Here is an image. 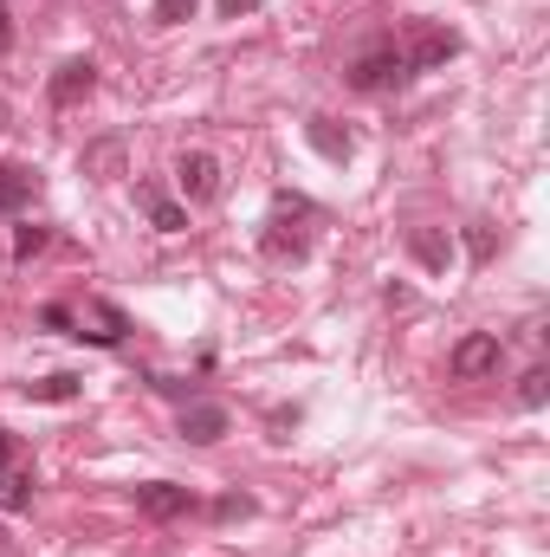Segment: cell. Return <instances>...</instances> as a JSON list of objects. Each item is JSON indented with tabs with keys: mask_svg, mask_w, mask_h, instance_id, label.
<instances>
[{
	"mask_svg": "<svg viewBox=\"0 0 550 557\" xmlns=\"http://www.w3.org/2000/svg\"><path fill=\"white\" fill-rule=\"evenodd\" d=\"M409 78V59H402V46L396 39H383V46H370L357 65H350V85L363 91V98H376V91H396Z\"/></svg>",
	"mask_w": 550,
	"mask_h": 557,
	"instance_id": "obj_1",
	"label": "cell"
},
{
	"mask_svg": "<svg viewBox=\"0 0 550 557\" xmlns=\"http://www.w3.org/2000/svg\"><path fill=\"white\" fill-rule=\"evenodd\" d=\"M499 363H505V344H499V331H473V337H460V344H453V357H447V370H453L460 383L499 376Z\"/></svg>",
	"mask_w": 550,
	"mask_h": 557,
	"instance_id": "obj_2",
	"label": "cell"
},
{
	"mask_svg": "<svg viewBox=\"0 0 550 557\" xmlns=\"http://www.w3.org/2000/svg\"><path fill=\"white\" fill-rule=\"evenodd\" d=\"M72 337H91V344H124L130 337V318H124V305H111V298H85L78 311H72Z\"/></svg>",
	"mask_w": 550,
	"mask_h": 557,
	"instance_id": "obj_3",
	"label": "cell"
},
{
	"mask_svg": "<svg viewBox=\"0 0 550 557\" xmlns=\"http://www.w3.org/2000/svg\"><path fill=\"white\" fill-rule=\"evenodd\" d=\"M175 188H182V201H214L221 195V162L208 149H182L175 156Z\"/></svg>",
	"mask_w": 550,
	"mask_h": 557,
	"instance_id": "obj_4",
	"label": "cell"
},
{
	"mask_svg": "<svg viewBox=\"0 0 550 557\" xmlns=\"http://www.w3.org/2000/svg\"><path fill=\"white\" fill-rule=\"evenodd\" d=\"M402 59H409V72H440L447 59H460V33L453 26H421Z\"/></svg>",
	"mask_w": 550,
	"mask_h": 557,
	"instance_id": "obj_5",
	"label": "cell"
},
{
	"mask_svg": "<svg viewBox=\"0 0 550 557\" xmlns=\"http://www.w3.org/2000/svg\"><path fill=\"white\" fill-rule=\"evenodd\" d=\"M137 506L149 519H188L201 499H195L188 486H175V480H149V486H137Z\"/></svg>",
	"mask_w": 550,
	"mask_h": 557,
	"instance_id": "obj_6",
	"label": "cell"
},
{
	"mask_svg": "<svg viewBox=\"0 0 550 557\" xmlns=\"http://www.w3.org/2000/svg\"><path fill=\"white\" fill-rule=\"evenodd\" d=\"M91 85H98V65H91V59H65V65L52 72V85H46V98H52L59 111H72L78 98H91Z\"/></svg>",
	"mask_w": 550,
	"mask_h": 557,
	"instance_id": "obj_7",
	"label": "cell"
},
{
	"mask_svg": "<svg viewBox=\"0 0 550 557\" xmlns=\"http://www.w3.org/2000/svg\"><path fill=\"white\" fill-rule=\"evenodd\" d=\"M227 428H234V421H227V409H221V403H182V441L214 447Z\"/></svg>",
	"mask_w": 550,
	"mask_h": 557,
	"instance_id": "obj_8",
	"label": "cell"
},
{
	"mask_svg": "<svg viewBox=\"0 0 550 557\" xmlns=\"http://www.w3.org/2000/svg\"><path fill=\"white\" fill-rule=\"evenodd\" d=\"M260 247H266V260H304V253H311V234H304V227H291L285 214H273V221H266V234H260Z\"/></svg>",
	"mask_w": 550,
	"mask_h": 557,
	"instance_id": "obj_9",
	"label": "cell"
},
{
	"mask_svg": "<svg viewBox=\"0 0 550 557\" xmlns=\"http://www.w3.org/2000/svg\"><path fill=\"white\" fill-rule=\"evenodd\" d=\"M33 195H39V175L26 162H0V214H20Z\"/></svg>",
	"mask_w": 550,
	"mask_h": 557,
	"instance_id": "obj_10",
	"label": "cell"
},
{
	"mask_svg": "<svg viewBox=\"0 0 550 557\" xmlns=\"http://www.w3.org/2000/svg\"><path fill=\"white\" fill-rule=\"evenodd\" d=\"M137 201H142V214H149V227H162V234H182V227H188V208H182V201H168L162 188H149V182H142Z\"/></svg>",
	"mask_w": 550,
	"mask_h": 557,
	"instance_id": "obj_11",
	"label": "cell"
},
{
	"mask_svg": "<svg viewBox=\"0 0 550 557\" xmlns=\"http://www.w3.org/2000/svg\"><path fill=\"white\" fill-rule=\"evenodd\" d=\"M409 253L427 267V273H447V267H453V240H447L440 227H414V234H409Z\"/></svg>",
	"mask_w": 550,
	"mask_h": 557,
	"instance_id": "obj_12",
	"label": "cell"
},
{
	"mask_svg": "<svg viewBox=\"0 0 550 557\" xmlns=\"http://www.w3.org/2000/svg\"><path fill=\"white\" fill-rule=\"evenodd\" d=\"M304 137H311V149H317V156H330V162H350V149H357V143H350V131H337L330 117H311V124H304Z\"/></svg>",
	"mask_w": 550,
	"mask_h": 557,
	"instance_id": "obj_13",
	"label": "cell"
},
{
	"mask_svg": "<svg viewBox=\"0 0 550 557\" xmlns=\"http://www.w3.org/2000/svg\"><path fill=\"white\" fill-rule=\"evenodd\" d=\"M85 175H98V182H111V175H124V143L104 137L85 149Z\"/></svg>",
	"mask_w": 550,
	"mask_h": 557,
	"instance_id": "obj_14",
	"label": "cell"
},
{
	"mask_svg": "<svg viewBox=\"0 0 550 557\" xmlns=\"http://www.w3.org/2000/svg\"><path fill=\"white\" fill-rule=\"evenodd\" d=\"M26 506H33V473L7 467L0 473V512H26Z\"/></svg>",
	"mask_w": 550,
	"mask_h": 557,
	"instance_id": "obj_15",
	"label": "cell"
},
{
	"mask_svg": "<svg viewBox=\"0 0 550 557\" xmlns=\"http://www.w3.org/2000/svg\"><path fill=\"white\" fill-rule=\"evenodd\" d=\"M26 403H78V376H39L26 383Z\"/></svg>",
	"mask_w": 550,
	"mask_h": 557,
	"instance_id": "obj_16",
	"label": "cell"
},
{
	"mask_svg": "<svg viewBox=\"0 0 550 557\" xmlns=\"http://www.w3.org/2000/svg\"><path fill=\"white\" fill-rule=\"evenodd\" d=\"M545 403H550V370L538 363V370L518 376V409H545Z\"/></svg>",
	"mask_w": 550,
	"mask_h": 557,
	"instance_id": "obj_17",
	"label": "cell"
},
{
	"mask_svg": "<svg viewBox=\"0 0 550 557\" xmlns=\"http://www.w3.org/2000/svg\"><path fill=\"white\" fill-rule=\"evenodd\" d=\"M46 240H52L46 227H13V260H33V253H39Z\"/></svg>",
	"mask_w": 550,
	"mask_h": 557,
	"instance_id": "obj_18",
	"label": "cell"
},
{
	"mask_svg": "<svg viewBox=\"0 0 550 557\" xmlns=\"http://www.w3.org/2000/svg\"><path fill=\"white\" fill-rule=\"evenodd\" d=\"M195 7L201 0H155V26H182V20H195Z\"/></svg>",
	"mask_w": 550,
	"mask_h": 557,
	"instance_id": "obj_19",
	"label": "cell"
},
{
	"mask_svg": "<svg viewBox=\"0 0 550 557\" xmlns=\"http://www.w3.org/2000/svg\"><path fill=\"white\" fill-rule=\"evenodd\" d=\"M247 512H253V499H247V493H227V499L214 506V519H247Z\"/></svg>",
	"mask_w": 550,
	"mask_h": 557,
	"instance_id": "obj_20",
	"label": "cell"
},
{
	"mask_svg": "<svg viewBox=\"0 0 550 557\" xmlns=\"http://www.w3.org/2000/svg\"><path fill=\"white\" fill-rule=\"evenodd\" d=\"M466 247H473V260H492V227H473Z\"/></svg>",
	"mask_w": 550,
	"mask_h": 557,
	"instance_id": "obj_21",
	"label": "cell"
},
{
	"mask_svg": "<svg viewBox=\"0 0 550 557\" xmlns=\"http://www.w3.org/2000/svg\"><path fill=\"white\" fill-rule=\"evenodd\" d=\"M39 324H46V331H65V324H72V311H65V305H46V311H39Z\"/></svg>",
	"mask_w": 550,
	"mask_h": 557,
	"instance_id": "obj_22",
	"label": "cell"
},
{
	"mask_svg": "<svg viewBox=\"0 0 550 557\" xmlns=\"http://www.w3.org/2000/svg\"><path fill=\"white\" fill-rule=\"evenodd\" d=\"M253 7H260V0H214L221 20H240V13H253Z\"/></svg>",
	"mask_w": 550,
	"mask_h": 557,
	"instance_id": "obj_23",
	"label": "cell"
},
{
	"mask_svg": "<svg viewBox=\"0 0 550 557\" xmlns=\"http://www.w3.org/2000/svg\"><path fill=\"white\" fill-rule=\"evenodd\" d=\"M0 52H13V13H7V0H0Z\"/></svg>",
	"mask_w": 550,
	"mask_h": 557,
	"instance_id": "obj_24",
	"label": "cell"
},
{
	"mask_svg": "<svg viewBox=\"0 0 550 557\" xmlns=\"http://www.w3.org/2000/svg\"><path fill=\"white\" fill-rule=\"evenodd\" d=\"M7 467H13V434L0 428V473H7Z\"/></svg>",
	"mask_w": 550,
	"mask_h": 557,
	"instance_id": "obj_25",
	"label": "cell"
}]
</instances>
